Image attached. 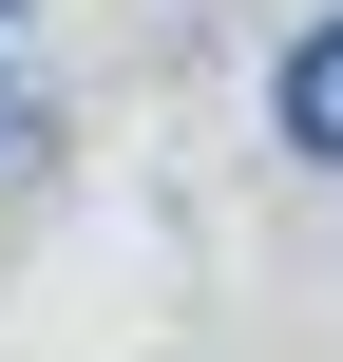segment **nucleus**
<instances>
[{
	"instance_id": "nucleus-1",
	"label": "nucleus",
	"mask_w": 343,
	"mask_h": 362,
	"mask_svg": "<svg viewBox=\"0 0 343 362\" xmlns=\"http://www.w3.org/2000/svg\"><path fill=\"white\" fill-rule=\"evenodd\" d=\"M267 115H286V153H325V172H343V19H306V38H286Z\"/></svg>"
}]
</instances>
